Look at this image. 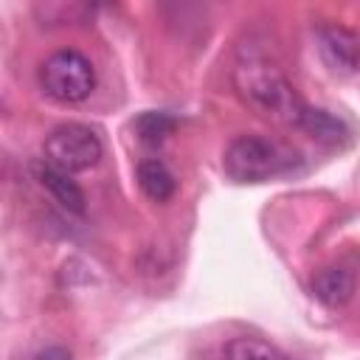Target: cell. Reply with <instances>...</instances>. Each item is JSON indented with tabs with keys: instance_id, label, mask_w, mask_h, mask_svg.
Wrapping results in <instances>:
<instances>
[{
	"instance_id": "cell-1",
	"label": "cell",
	"mask_w": 360,
	"mask_h": 360,
	"mask_svg": "<svg viewBox=\"0 0 360 360\" xmlns=\"http://www.w3.org/2000/svg\"><path fill=\"white\" fill-rule=\"evenodd\" d=\"M233 90L236 96L262 118H270L276 124L284 127H295L301 124L304 110L309 107L298 90L292 87V82L281 73V68L264 56L256 48H248L239 53L236 65H233Z\"/></svg>"
},
{
	"instance_id": "cell-2",
	"label": "cell",
	"mask_w": 360,
	"mask_h": 360,
	"mask_svg": "<svg viewBox=\"0 0 360 360\" xmlns=\"http://www.w3.org/2000/svg\"><path fill=\"white\" fill-rule=\"evenodd\" d=\"M222 169L233 183H267L292 169V152L264 135H236L222 152Z\"/></svg>"
},
{
	"instance_id": "cell-3",
	"label": "cell",
	"mask_w": 360,
	"mask_h": 360,
	"mask_svg": "<svg viewBox=\"0 0 360 360\" xmlns=\"http://www.w3.org/2000/svg\"><path fill=\"white\" fill-rule=\"evenodd\" d=\"M37 79L42 93L59 104H79L96 90L93 62L73 48L53 51L48 59H42Z\"/></svg>"
},
{
	"instance_id": "cell-4",
	"label": "cell",
	"mask_w": 360,
	"mask_h": 360,
	"mask_svg": "<svg viewBox=\"0 0 360 360\" xmlns=\"http://www.w3.org/2000/svg\"><path fill=\"white\" fill-rule=\"evenodd\" d=\"M101 138L87 124H59L45 138V163L65 174H79L101 160Z\"/></svg>"
},
{
	"instance_id": "cell-5",
	"label": "cell",
	"mask_w": 360,
	"mask_h": 360,
	"mask_svg": "<svg viewBox=\"0 0 360 360\" xmlns=\"http://www.w3.org/2000/svg\"><path fill=\"white\" fill-rule=\"evenodd\" d=\"M315 48L323 65L338 76H352L360 68V34L340 22H321L315 28Z\"/></svg>"
},
{
	"instance_id": "cell-6",
	"label": "cell",
	"mask_w": 360,
	"mask_h": 360,
	"mask_svg": "<svg viewBox=\"0 0 360 360\" xmlns=\"http://www.w3.org/2000/svg\"><path fill=\"white\" fill-rule=\"evenodd\" d=\"M34 177L53 197V202H59L68 214H76V217L84 214V191L76 186V180L70 174H65V172L53 169L51 163L39 160V163H34Z\"/></svg>"
},
{
	"instance_id": "cell-7",
	"label": "cell",
	"mask_w": 360,
	"mask_h": 360,
	"mask_svg": "<svg viewBox=\"0 0 360 360\" xmlns=\"http://www.w3.org/2000/svg\"><path fill=\"white\" fill-rule=\"evenodd\" d=\"M312 295L326 304V307H343L352 301L354 295V276L352 270L340 267V264H329V267H321L315 276H312Z\"/></svg>"
},
{
	"instance_id": "cell-8",
	"label": "cell",
	"mask_w": 360,
	"mask_h": 360,
	"mask_svg": "<svg viewBox=\"0 0 360 360\" xmlns=\"http://www.w3.org/2000/svg\"><path fill=\"white\" fill-rule=\"evenodd\" d=\"M298 129H304L309 138H315L323 146H343L349 141V127L338 115H332L329 110H321V107H307Z\"/></svg>"
},
{
	"instance_id": "cell-9",
	"label": "cell",
	"mask_w": 360,
	"mask_h": 360,
	"mask_svg": "<svg viewBox=\"0 0 360 360\" xmlns=\"http://www.w3.org/2000/svg\"><path fill=\"white\" fill-rule=\"evenodd\" d=\"M135 174H138L141 191H143L152 202H166V200H172L174 191H177V180H174L172 169H169L160 158H143V160L138 163Z\"/></svg>"
},
{
	"instance_id": "cell-10",
	"label": "cell",
	"mask_w": 360,
	"mask_h": 360,
	"mask_svg": "<svg viewBox=\"0 0 360 360\" xmlns=\"http://www.w3.org/2000/svg\"><path fill=\"white\" fill-rule=\"evenodd\" d=\"M222 360H290V357L256 335H239L225 343Z\"/></svg>"
},
{
	"instance_id": "cell-11",
	"label": "cell",
	"mask_w": 360,
	"mask_h": 360,
	"mask_svg": "<svg viewBox=\"0 0 360 360\" xmlns=\"http://www.w3.org/2000/svg\"><path fill=\"white\" fill-rule=\"evenodd\" d=\"M174 124H177V121H174L169 112H155V110H149V112H143V115L135 121V132H138V138H141L143 143L158 146V143H163V141L172 135Z\"/></svg>"
},
{
	"instance_id": "cell-12",
	"label": "cell",
	"mask_w": 360,
	"mask_h": 360,
	"mask_svg": "<svg viewBox=\"0 0 360 360\" xmlns=\"http://www.w3.org/2000/svg\"><path fill=\"white\" fill-rule=\"evenodd\" d=\"M37 360H73V357H70V352L62 349V346H45V349L37 354Z\"/></svg>"
}]
</instances>
